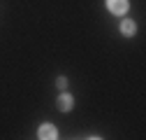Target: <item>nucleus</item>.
Wrapping results in <instances>:
<instances>
[{"label": "nucleus", "instance_id": "f257e3e1", "mask_svg": "<svg viewBox=\"0 0 146 140\" xmlns=\"http://www.w3.org/2000/svg\"><path fill=\"white\" fill-rule=\"evenodd\" d=\"M37 138H40V140H56V138H58V129L53 126V124H40Z\"/></svg>", "mask_w": 146, "mask_h": 140}, {"label": "nucleus", "instance_id": "f03ea898", "mask_svg": "<svg viewBox=\"0 0 146 140\" xmlns=\"http://www.w3.org/2000/svg\"><path fill=\"white\" fill-rule=\"evenodd\" d=\"M127 7H130V3H127V0H107V9L111 12V14H116V16L125 14Z\"/></svg>", "mask_w": 146, "mask_h": 140}, {"label": "nucleus", "instance_id": "7ed1b4c3", "mask_svg": "<svg viewBox=\"0 0 146 140\" xmlns=\"http://www.w3.org/2000/svg\"><path fill=\"white\" fill-rule=\"evenodd\" d=\"M72 108H74V98H72L67 91L60 94V96H58V110H60V112H70Z\"/></svg>", "mask_w": 146, "mask_h": 140}, {"label": "nucleus", "instance_id": "20e7f679", "mask_svg": "<svg viewBox=\"0 0 146 140\" xmlns=\"http://www.w3.org/2000/svg\"><path fill=\"white\" fill-rule=\"evenodd\" d=\"M121 33L125 35V38H132V35L137 33V24H135V21H130V19L121 21Z\"/></svg>", "mask_w": 146, "mask_h": 140}, {"label": "nucleus", "instance_id": "39448f33", "mask_svg": "<svg viewBox=\"0 0 146 140\" xmlns=\"http://www.w3.org/2000/svg\"><path fill=\"white\" fill-rule=\"evenodd\" d=\"M56 84H58V89H67V77H58Z\"/></svg>", "mask_w": 146, "mask_h": 140}]
</instances>
